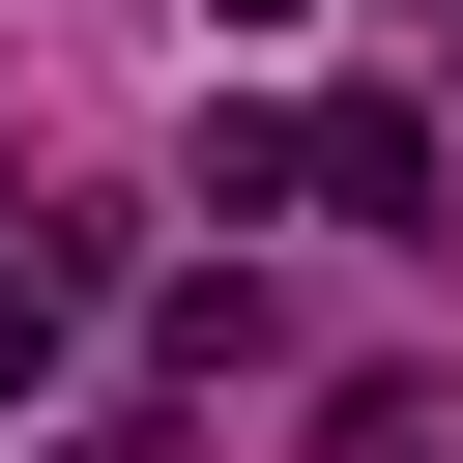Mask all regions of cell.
Segmentation results:
<instances>
[{
    "label": "cell",
    "instance_id": "1",
    "mask_svg": "<svg viewBox=\"0 0 463 463\" xmlns=\"http://www.w3.org/2000/svg\"><path fill=\"white\" fill-rule=\"evenodd\" d=\"M318 203H347V232H434V116L347 87V116H318Z\"/></svg>",
    "mask_w": 463,
    "mask_h": 463
},
{
    "label": "cell",
    "instance_id": "2",
    "mask_svg": "<svg viewBox=\"0 0 463 463\" xmlns=\"http://www.w3.org/2000/svg\"><path fill=\"white\" fill-rule=\"evenodd\" d=\"M318 463H463V405H434V376H347V405H318Z\"/></svg>",
    "mask_w": 463,
    "mask_h": 463
}]
</instances>
